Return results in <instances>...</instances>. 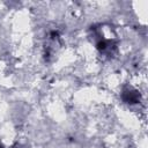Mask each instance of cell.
Segmentation results:
<instances>
[{
    "label": "cell",
    "mask_w": 148,
    "mask_h": 148,
    "mask_svg": "<svg viewBox=\"0 0 148 148\" xmlns=\"http://www.w3.org/2000/svg\"><path fill=\"white\" fill-rule=\"evenodd\" d=\"M96 47L101 53H103L105 56H112L117 50L116 43L110 39H99L97 42Z\"/></svg>",
    "instance_id": "6da1fadb"
},
{
    "label": "cell",
    "mask_w": 148,
    "mask_h": 148,
    "mask_svg": "<svg viewBox=\"0 0 148 148\" xmlns=\"http://www.w3.org/2000/svg\"><path fill=\"white\" fill-rule=\"evenodd\" d=\"M121 97H123L124 102L130 103V104H134L140 101V94L133 89H125L121 94Z\"/></svg>",
    "instance_id": "7a4b0ae2"
},
{
    "label": "cell",
    "mask_w": 148,
    "mask_h": 148,
    "mask_svg": "<svg viewBox=\"0 0 148 148\" xmlns=\"http://www.w3.org/2000/svg\"><path fill=\"white\" fill-rule=\"evenodd\" d=\"M0 148H3V146H2V145H1V143H0Z\"/></svg>",
    "instance_id": "3957f363"
}]
</instances>
